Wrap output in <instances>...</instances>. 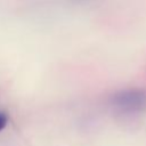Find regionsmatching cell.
Returning <instances> with one entry per match:
<instances>
[{
	"mask_svg": "<svg viewBox=\"0 0 146 146\" xmlns=\"http://www.w3.org/2000/svg\"><path fill=\"white\" fill-rule=\"evenodd\" d=\"M111 105L123 113H135L146 106V94L139 89H128L111 96Z\"/></svg>",
	"mask_w": 146,
	"mask_h": 146,
	"instance_id": "cell-1",
	"label": "cell"
},
{
	"mask_svg": "<svg viewBox=\"0 0 146 146\" xmlns=\"http://www.w3.org/2000/svg\"><path fill=\"white\" fill-rule=\"evenodd\" d=\"M7 124V115L3 112H0V131L6 127Z\"/></svg>",
	"mask_w": 146,
	"mask_h": 146,
	"instance_id": "cell-2",
	"label": "cell"
},
{
	"mask_svg": "<svg viewBox=\"0 0 146 146\" xmlns=\"http://www.w3.org/2000/svg\"><path fill=\"white\" fill-rule=\"evenodd\" d=\"M73 1H78V2H80V1H84V0H73Z\"/></svg>",
	"mask_w": 146,
	"mask_h": 146,
	"instance_id": "cell-3",
	"label": "cell"
}]
</instances>
